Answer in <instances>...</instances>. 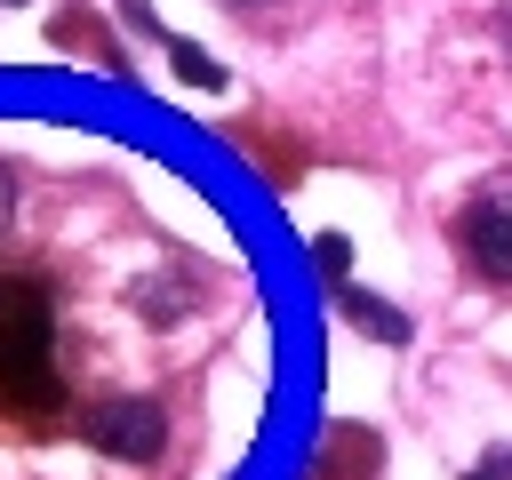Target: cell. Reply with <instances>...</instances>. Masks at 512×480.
I'll use <instances>...</instances> for the list:
<instances>
[{
	"label": "cell",
	"instance_id": "1",
	"mask_svg": "<svg viewBox=\"0 0 512 480\" xmlns=\"http://www.w3.org/2000/svg\"><path fill=\"white\" fill-rule=\"evenodd\" d=\"M0 408L16 424H56L64 384H56V304L40 272H0Z\"/></svg>",
	"mask_w": 512,
	"mask_h": 480
},
{
	"label": "cell",
	"instance_id": "2",
	"mask_svg": "<svg viewBox=\"0 0 512 480\" xmlns=\"http://www.w3.org/2000/svg\"><path fill=\"white\" fill-rule=\"evenodd\" d=\"M456 248H464V264H472L480 280L512 288V192L472 200V208L456 216Z\"/></svg>",
	"mask_w": 512,
	"mask_h": 480
},
{
	"label": "cell",
	"instance_id": "3",
	"mask_svg": "<svg viewBox=\"0 0 512 480\" xmlns=\"http://www.w3.org/2000/svg\"><path fill=\"white\" fill-rule=\"evenodd\" d=\"M344 312H352V320H360L368 336H384V344H400V336H408V320H400L392 304H376V296H360V288H344Z\"/></svg>",
	"mask_w": 512,
	"mask_h": 480
},
{
	"label": "cell",
	"instance_id": "4",
	"mask_svg": "<svg viewBox=\"0 0 512 480\" xmlns=\"http://www.w3.org/2000/svg\"><path fill=\"white\" fill-rule=\"evenodd\" d=\"M312 256H320V272H328V280H344V264H352L344 232H320V240H312Z\"/></svg>",
	"mask_w": 512,
	"mask_h": 480
},
{
	"label": "cell",
	"instance_id": "5",
	"mask_svg": "<svg viewBox=\"0 0 512 480\" xmlns=\"http://www.w3.org/2000/svg\"><path fill=\"white\" fill-rule=\"evenodd\" d=\"M464 480H512V448H488V456H480Z\"/></svg>",
	"mask_w": 512,
	"mask_h": 480
},
{
	"label": "cell",
	"instance_id": "6",
	"mask_svg": "<svg viewBox=\"0 0 512 480\" xmlns=\"http://www.w3.org/2000/svg\"><path fill=\"white\" fill-rule=\"evenodd\" d=\"M8 216H16V176L0 168V232H8Z\"/></svg>",
	"mask_w": 512,
	"mask_h": 480
}]
</instances>
